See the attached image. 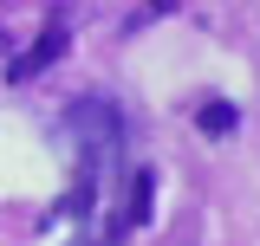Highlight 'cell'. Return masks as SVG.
<instances>
[{
	"label": "cell",
	"instance_id": "1",
	"mask_svg": "<svg viewBox=\"0 0 260 246\" xmlns=\"http://www.w3.org/2000/svg\"><path fill=\"white\" fill-rule=\"evenodd\" d=\"M65 130L78 136V175H72V214H85L98 201V188H104V175H111V162H117V143H124V130H117V110L111 104H72V117H65Z\"/></svg>",
	"mask_w": 260,
	"mask_h": 246
},
{
	"label": "cell",
	"instance_id": "2",
	"mask_svg": "<svg viewBox=\"0 0 260 246\" xmlns=\"http://www.w3.org/2000/svg\"><path fill=\"white\" fill-rule=\"evenodd\" d=\"M59 52H65V26H59V20H52V26L39 32V46H32V52H26V59H20V65H13V78H32V71H46V65L59 59Z\"/></svg>",
	"mask_w": 260,
	"mask_h": 246
},
{
	"label": "cell",
	"instance_id": "3",
	"mask_svg": "<svg viewBox=\"0 0 260 246\" xmlns=\"http://www.w3.org/2000/svg\"><path fill=\"white\" fill-rule=\"evenodd\" d=\"M195 123H202V136H234V123H241V110H234L228 97H208V104L195 110Z\"/></svg>",
	"mask_w": 260,
	"mask_h": 246
},
{
	"label": "cell",
	"instance_id": "4",
	"mask_svg": "<svg viewBox=\"0 0 260 246\" xmlns=\"http://www.w3.org/2000/svg\"><path fill=\"white\" fill-rule=\"evenodd\" d=\"M150 194H156L150 169H143V175H130V214H124V227H143V220H150Z\"/></svg>",
	"mask_w": 260,
	"mask_h": 246
},
{
	"label": "cell",
	"instance_id": "5",
	"mask_svg": "<svg viewBox=\"0 0 260 246\" xmlns=\"http://www.w3.org/2000/svg\"><path fill=\"white\" fill-rule=\"evenodd\" d=\"M72 246H104V240H72Z\"/></svg>",
	"mask_w": 260,
	"mask_h": 246
}]
</instances>
